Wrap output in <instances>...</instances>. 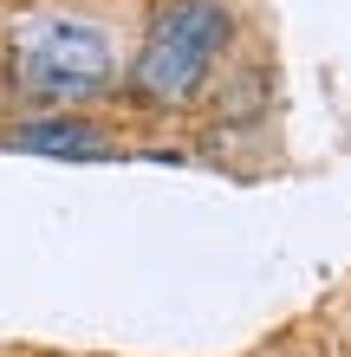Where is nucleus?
<instances>
[{
  "mask_svg": "<svg viewBox=\"0 0 351 357\" xmlns=\"http://www.w3.org/2000/svg\"><path fill=\"white\" fill-rule=\"evenodd\" d=\"M13 150H27V156H59V162H98V156H117L111 150V137L98 130V123L85 117H27V123H13Z\"/></svg>",
  "mask_w": 351,
  "mask_h": 357,
  "instance_id": "7ed1b4c3",
  "label": "nucleus"
},
{
  "mask_svg": "<svg viewBox=\"0 0 351 357\" xmlns=\"http://www.w3.org/2000/svg\"><path fill=\"white\" fill-rule=\"evenodd\" d=\"M234 39V13L221 0H170L156 20H150V39L137 52V72L130 85L137 98L150 104H189L202 91V78L221 66Z\"/></svg>",
  "mask_w": 351,
  "mask_h": 357,
  "instance_id": "f03ea898",
  "label": "nucleus"
},
{
  "mask_svg": "<svg viewBox=\"0 0 351 357\" xmlns=\"http://www.w3.org/2000/svg\"><path fill=\"white\" fill-rule=\"evenodd\" d=\"M13 85L39 104H85L117 85L111 33L85 13H33L13 33Z\"/></svg>",
  "mask_w": 351,
  "mask_h": 357,
  "instance_id": "f257e3e1",
  "label": "nucleus"
}]
</instances>
